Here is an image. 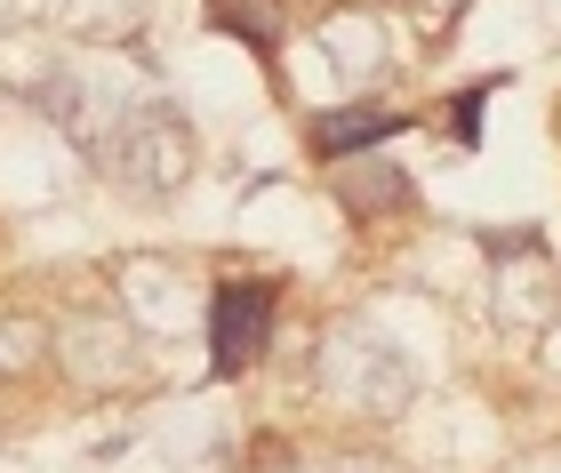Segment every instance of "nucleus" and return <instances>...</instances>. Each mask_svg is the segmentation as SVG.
Here are the masks:
<instances>
[{"label": "nucleus", "instance_id": "nucleus-2", "mask_svg": "<svg viewBox=\"0 0 561 473\" xmlns=\"http://www.w3.org/2000/svg\"><path fill=\"white\" fill-rule=\"evenodd\" d=\"M401 120L393 113H345V120H321V153H353V145H377L393 137Z\"/></svg>", "mask_w": 561, "mask_h": 473}, {"label": "nucleus", "instance_id": "nucleus-1", "mask_svg": "<svg viewBox=\"0 0 561 473\" xmlns=\"http://www.w3.org/2000/svg\"><path fill=\"white\" fill-rule=\"evenodd\" d=\"M265 321H273V289H265V281H233V289H217V305H209V345H217V369H225V378L257 361Z\"/></svg>", "mask_w": 561, "mask_h": 473}]
</instances>
